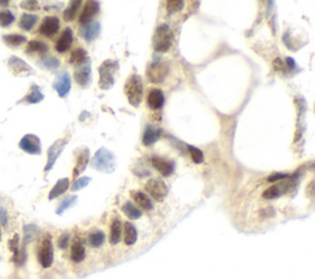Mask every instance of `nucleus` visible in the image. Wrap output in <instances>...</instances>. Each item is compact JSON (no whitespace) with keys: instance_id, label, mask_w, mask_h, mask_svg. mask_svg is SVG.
<instances>
[{"instance_id":"f257e3e1","label":"nucleus","mask_w":315,"mask_h":279,"mask_svg":"<svg viewBox=\"0 0 315 279\" xmlns=\"http://www.w3.org/2000/svg\"><path fill=\"white\" fill-rule=\"evenodd\" d=\"M124 94H126L127 100L129 101L132 106H134V107L140 106L143 98V82L140 75L133 74L126 80Z\"/></svg>"},{"instance_id":"f03ea898","label":"nucleus","mask_w":315,"mask_h":279,"mask_svg":"<svg viewBox=\"0 0 315 279\" xmlns=\"http://www.w3.org/2000/svg\"><path fill=\"white\" fill-rule=\"evenodd\" d=\"M91 166L97 171L110 174L116 169V156L113 155L112 151L107 150L106 148H101L92 158Z\"/></svg>"},{"instance_id":"7ed1b4c3","label":"nucleus","mask_w":315,"mask_h":279,"mask_svg":"<svg viewBox=\"0 0 315 279\" xmlns=\"http://www.w3.org/2000/svg\"><path fill=\"white\" fill-rule=\"evenodd\" d=\"M174 33L168 25H160L158 26L153 37V46L154 49L159 53H165L173 46Z\"/></svg>"},{"instance_id":"20e7f679","label":"nucleus","mask_w":315,"mask_h":279,"mask_svg":"<svg viewBox=\"0 0 315 279\" xmlns=\"http://www.w3.org/2000/svg\"><path fill=\"white\" fill-rule=\"evenodd\" d=\"M53 257H54V252H53L52 237H51V235L47 234L39 244L37 258H38L39 264L43 268H50L53 263Z\"/></svg>"},{"instance_id":"39448f33","label":"nucleus","mask_w":315,"mask_h":279,"mask_svg":"<svg viewBox=\"0 0 315 279\" xmlns=\"http://www.w3.org/2000/svg\"><path fill=\"white\" fill-rule=\"evenodd\" d=\"M118 69V63L116 61H105L100 66L99 73H100V87L103 90H108L115 84V77L113 74Z\"/></svg>"},{"instance_id":"423d86ee","label":"nucleus","mask_w":315,"mask_h":279,"mask_svg":"<svg viewBox=\"0 0 315 279\" xmlns=\"http://www.w3.org/2000/svg\"><path fill=\"white\" fill-rule=\"evenodd\" d=\"M145 191L153 199L161 202L168 196V186L160 179H152L145 183Z\"/></svg>"},{"instance_id":"0eeeda50","label":"nucleus","mask_w":315,"mask_h":279,"mask_svg":"<svg viewBox=\"0 0 315 279\" xmlns=\"http://www.w3.org/2000/svg\"><path fill=\"white\" fill-rule=\"evenodd\" d=\"M90 63H91L90 58H87L80 64L74 66H75V69H74V79L83 87L89 85L90 80H91V66H90Z\"/></svg>"},{"instance_id":"6e6552de","label":"nucleus","mask_w":315,"mask_h":279,"mask_svg":"<svg viewBox=\"0 0 315 279\" xmlns=\"http://www.w3.org/2000/svg\"><path fill=\"white\" fill-rule=\"evenodd\" d=\"M68 140H69L68 137L61 138V139L55 140V142L51 145L50 149H48V151H47V165H46V167H45L46 172H48L50 170H52V167L54 166L57 159L59 158V155H61L62 151H63V149L66 148Z\"/></svg>"},{"instance_id":"1a4fd4ad","label":"nucleus","mask_w":315,"mask_h":279,"mask_svg":"<svg viewBox=\"0 0 315 279\" xmlns=\"http://www.w3.org/2000/svg\"><path fill=\"white\" fill-rule=\"evenodd\" d=\"M8 66L15 77H29V75H32L35 73L34 69L26 62L16 57V55H11L9 58Z\"/></svg>"},{"instance_id":"9d476101","label":"nucleus","mask_w":315,"mask_h":279,"mask_svg":"<svg viewBox=\"0 0 315 279\" xmlns=\"http://www.w3.org/2000/svg\"><path fill=\"white\" fill-rule=\"evenodd\" d=\"M18 147L22 151L27 154H31V155H39L41 151H42V148H41V140H39L38 137H36L35 134H26L21 138L20 143H18Z\"/></svg>"},{"instance_id":"9b49d317","label":"nucleus","mask_w":315,"mask_h":279,"mask_svg":"<svg viewBox=\"0 0 315 279\" xmlns=\"http://www.w3.org/2000/svg\"><path fill=\"white\" fill-rule=\"evenodd\" d=\"M168 66L161 62H154L150 64L147 69V77L149 80L154 84H160L165 80L166 75H168Z\"/></svg>"},{"instance_id":"f8f14e48","label":"nucleus","mask_w":315,"mask_h":279,"mask_svg":"<svg viewBox=\"0 0 315 279\" xmlns=\"http://www.w3.org/2000/svg\"><path fill=\"white\" fill-rule=\"evenodd\" d=\"M53 89L57 91L59 98H66L68 95L71 89L70 75H69L68 71H61L58 74L54 82H53Z\"/></svg>"},{"instance_id":"ddd939ff","label":"nucleus","mask_w":315,"mask_h":279,"mask_svg":"<svg viewBox=\"0 0 315 279\" xmlns=\"http://www.w3.org/2000/svg\"><path fill=\"white\" fill-rule=\"evenodd\" d=\"M59 27H61V21L57 16H47L43 18L38 32L46 37H52L59 31Z\"/></svg>"},{"instance_id":"4468645a","label":"nucleus","mask_w":315,"mask_h":279,"mask_svg":"<svg viewBox=\"0 0 315 279\" xmlns=\"http://www.w3.org/2000/svg\"><path fill=\"white\" fill-rule=\"evenodd\" d=\"M76 154V163L75 166H74L73 170V177L76 179L79 176V174H82L85 169H87L88 164H89V149L85 147L80 148L78 150L75 151Z\"/></svg>"},{"instance_id":"2eb2a0df","label":"nucleus","mask_w":315,"mask_h":279,"mask_svg":"<svg viewBox=\"0 0 315 279\" xmlns=\"http://www.w3.org/2000/svg\"><path fill=\"white\" fill-rule=\"evenodd\" d=\"M152 164L155 170L165 177L170 176L175 171V164H174V161L168 160V159L160 158V156H153Z\"/></svg>"},{"instance_id":"dca6fc26","label":"nucleus","mask_w":315,"mask_h":279,"mask_svg":"<svg viewBox=\"0 0 315 279\" xmlns=\"http://www.w3.org/2000/svg\"><path fill=\"white\" fill-rule=\"evenodd\" d=\"M101 32V25L100 22H90V24L83 25L79 30L80 36L87 41L88 43H91L92 41H95L99 37Z\"/></svg>"},{"instance_id":"f3484780","label":"nucleus","mask_w":315,"mask_h":279,"mask_svg":"<svg viewBox=\"0 0 315 279\" xmlns=\"http://www.w3.org/2000/svg\"><path fill=\"white\" fill-rule=\"evenodd\" d=\"M100 11V4L97 1H88L84 6V10L79 16V22L80 25H87L92 22V18L97 15V13Z\"/></svg>"},{"instance_id":"a211bd4d","label":"nucleus","mask_w":315,"mask_h":279,"mask_svg":"<svg viewBox=\"0 0 315 279\" xmlns=\"http://www.w3.org/2000/svg\"><path fill=\"white\" fill-rule=\"evenodd\" d=\"M85 246H84V241H83L82 237L76 236L74 239L73 244H71V248H70V258L71 261L75 262V263H80V262L84 261L85 258Z\"/></svg>"},{"instance_id":"6ab92c4d","label":"nucleus","mask_w":315,"mask_h":279,"mask_svg":"<svg viewBox=\"0 0 315 279\" xmlns=\"http://www.w3.org/2000/svg\"><path fill=\"white\" fill-rule=\"evenodd\" d=\"M71 43H73V31H71V29L67 27L55 43V50L59 53L67 52L70 48Z\"/></svg>"},{"instance_id":"aec40b11","label":"nucleus","mask_w":315,"mask_h":279,"mask_svg":"<svg viewBox=\"0 0 315 279\" xmlns=\"http://www.w3.org/2000/svg\"><path fill=\"white\" fill-rule=\"evenodd\" d=\"M165 102V98H164V92L160 89H153L148 94L147 98V105L152 110H160Z\"/></svg>"},{"instance_id":"412c9836","label":"nucleus","mask_w":315,"mask_h":279,"mask_svg":"<svg viewBox=\"0 0 315 279\" xmlns=\"http://www.w3.org/2000/svg\"><path fill=\"white\" fill-rule=\"evenodd\" d=\"M131 197L134 202L137 203V206L140 207V209L143 211H152L153 209V202L149 197H148L145 193L140 192V191H132L131 192Z\"/></svg>"},{"instance_id":"4be33fe9","label":"nucleus","mask_w":315,"mask_h":279,"mask_svg":"<svg viewBox=\"0 0 315 279\" xmlns=\"http://www.w3.org/2000/svg\"><path fill=\"white\" fill-rule=\"evenodd\" d=\"M289 187V183L284 184L283 182L279 184H273L271 187H268L265 192L262 193V197L265 199H276V198L281 197L283 193L287 192V188Z\"/></svg>"},{"instance_id":"5701e85b","label":"nucleus","mask_w":315,"mask_h":279,"mask_svg":"<svg viewBox=\"0 0 315 279\" xmlns=\"http://www.w3.org/2000/svg\"><path fill=\"white\" fill-rule=\"evenodd\" d=\"M161 135V129L160 128H155V127L148 124L145 127L144 134H143V144L149 147V145H153L155 142H157Z\"/></svg>"},{"instance_id":"b1692460","label":"nucleus","mask_w":315,"mask_h":279,"mask_svg":"<svg viewBox=\"0 0 315 279\" xmlns=\"http://www.w3.org/2000/svg\"><path fill=\"white\" fill-rule=\"evenodd\" d=\"M45 98V95H43L39 87L37 86L36 84H32V86L30 87V91L27 92V95L22 98L21 101H18L20 102H26V103H31V105H35V103H38Z\"/></svg>"},{"instance_id":"393cba45","label":"nucleus","mask_w":315,"mask_h":279,"mask_svg":"<svg viewBox=\"0 0 315 279\" xmlns=\"http://www.w3.org/2000/svg\"><path fill=\"white\" fill-rule=\"evenodd\" d=\"M122 235V223L120 218H115L111 223V232H110V244L111 245H117L121 240Z\"/></svg>"},{"instance_id":"a878e982","label":"nucleus","mask_w":315,"mask_h":279,"mask_svg":"<svg viewBox=\"0 0 315 279\" xmlns=\"http://www.w3.org/2000/svg\"><path fill=\"white\" fill-rule=\"evenodd\" d=\"M38 21V16L34 15V14H22L21 17H20V21H18V26L20 29L24 30V31H31L35 27V25Z\"/></svg>"},{"instance_id":"bb28decb","label":"nucleus","mask_w":315,"mask_h":279,"mask_svg":"<svg viewBox=\"0 0 315 279\" xmlns=\"http://www.w3.org/2000/svg\"><path fill=\"white\" fill-rule=\"evenodd\" d=\"M25 52L27 54H46L48 52V46L46 45L45 42L42 41H37V40H32L30 41L29 45H27L26 50Z\"/></svg>"},{"instance_id":"cd10ccee","label":"nucleus","mask_w":315,"mask_h":279,"mask_svg":"<svg viewBox=\"0 0 315 279\" xmlns=\"http://www.w3.org/2000/svg\"><path fill=\"white\" fill-rule=\"evenodd\" d=\"M69 188V179H61L59 181L57 182V183L54 184V187L51 190L50 195H48V199L52 200L54 199V198L59 197V196H62L63 193H66V191Z\"/></svg>"},{"instance_id":"c85d7f7f","label":"nucleus","mask_w":315,"mask_h":279,"mask_svg":"<svg viewBox=\"0 0 315 279\" xmlns=\"http://www.w3.org/2000/svg\"><path fill=\"white\" fill-rule=\"evenodd\" d=\"M105 239V232L101 231V230H94V231L90 232L89 236H88V244H89L92 248H99L104 245Z\"/></svg>"},{"instance_id":"c756f323","label":"nucleus","mask_w":315,"mask_h":279,"mask_svg":"<svg viewBox=\"0 0 315 279\" xmlns=\"http://www.w3.org/2000/svg\"><path fill=\"white\" fill-rule=\"evenodd\" d=\"M137 237H138V232L136 227L129 221L124 223V244L127 246L134 245L137 243Z\"/></svg>"},{"instance_id":"7c9ffc66","label":"nucleus","mask_w":315,"mask_h":279,"mask_svg":"<svg viewBox=\"0 0 315 279\" xmlns=\"http://www.w3.org/2000/svg\"><path fill=\"white\" fill-rule=\"evenodd\" d=\"M37 64L41 68L47 69V70H55L58 66H61V62L58 58H55L54 55H42V58L37 62Z\"/></svg>"},{"instance_id":"2f4dec72","label":"nucleus","mask_w":315,"mask_h":279,"mask_svg":"<svg viewBox=\"0 0 315 279\" xmlns=\"http://www.w3.org/2000/svg\"><path fill=\"white\" fill-rule=\"evenodd\" d=\"M26 41V37L20 33H9L3 36V42L5 45H8L9 47H18V46H21Z\"/></svg>"},{"instance_id":"473e14b6","label":"nucleus","mask_w":315,"mask_h":279,"mask_svg":"<svg viewBox=\"0 0 315 279\" xmlns=\"http://www.w3.org/2000/svg\"><path fill=\"white\" fill-rule=\"evenodd\" d=\"M122 212L124 213V215L128 219H132V220H137L142 216V212L140 209H138V207H136L133 203L126 202L122 206Z\"/></svg>"},{"instance_id":"72a5a7b5","label":"nucleus","mask_w":315,"mask_h":279,"mask_svg":"<svg viewBox=\"0 0 315 279\" xmlns=\"http://www.w3.org/2000/svg\"><path fill=\"white\" fill-rule=\"evenodd\" d=\"M80 5H82V1H80V0L71 1V3L69 4L68 8H67L63 13L64 21H67V22L73 21L74 18L76 17V15H78V10H79V8H80Z\"/></svg>"},{"instance_id":"f704fd0d","label":"nucleus","mask_w":315,"mask_h":279,"mask_svg":"<svg viewBox=\"0 0 315 279\" xmlns=\"http://www.w3.org/2000/svg\"><path fill=\"white\" fill-rule=\"evenodd\" d=\"M39 235V229L34 224L25 225L24 227V246L32 243L35 239Z\"/></svg>"},{"instance_id":"c9c22d12","label":"nucleus","mask_w":315,"mask_h":279,"mask_svg":"<svg viewBox=\"0 0 315 279\" xmlns=\"http://www.w3.org/2000/svg\"><path fill=\"white\" fill-rule=\"evenodd\" d=\"M15 22V16L8 9H3L0 10V26L1 27H9Z\"/></svg>"},{"instance_id":"e433bc0d","label":"nucleus","mask_w":315,"mask_h":279,"mask_svg":"<svg viewBox=\"0 0 315 279\" xmlns=\"http://www.w3.org/2000/svg\"><path fill=\"white\" fill-rule=\"evenodd\" d=\"M87 58H88L87 50L83 49V48H76V49H74L73 52H71L69 62H70L71 64H74V66H76V64H80L82 62H84Z\"/></svg>"},{"instance_id":"4c0bfd02","label":"nucleus","mask_w":315,"mask_h":279,"mask_svg":"<svg viewBox=\"0 0 315 279\" xmlns=\"http://www.w3.org/2000/svg\"><path fill=\"white\" fill-rule=\"evenodd\" d=\"M76 199H78V197H76V196H69V197L64 198V199L61 202V204H59V207H58V209H57L58 215H62L64 211H67V209H68L69 207L73 206L74 203L76 202Z\"/></svg>"},{"instance_id":"58836bf2","label":"nucleus","mask_w":315,"mask_h":279,"mask_svg":"<svg viewBox=\"0 0 315 279\" xmlns=\"http://www.w3.org/2000/svg\"><path fill=\"white\" fill-rule=\"evenodd\" d=\"M187 149H189L190 155H191L192 161H193L194 164H201L205 161V155H203L202 150H200V149H197V148L192 147V145H187Z\"/></svg>"},{"instance_id":"ea45409f","label":"nucleus","mask_w":315,"mask_h":279,"mask_svg":"<svg viewBox=\"0 0 315 279\" xmlns=\"http://www.w3.org/2000/svg\"><path fill=\"white\" fill-rule=\"evenodd\" d=\"M185 3L181 0H170L166 3V11L169 14H176L184 9Z\"/></svg>"},{"instance_id":"a19ab883","label":"nucleus","mask_w":315,"mask_h":279,"mask_svg":"<svg viewBox=\"0 0 315 279\" xmlns=\"http://www.w3.org/2000/svg\"><path fill=\"white\" fill-rule=\"evenodd\" d=\"M90 182H91V177H80V179L76 180V181L71 184V191H73V192L80 191L82 188L87 187Z\"/></svg>"},{"instance_id":"79ce46f5","label":"nucleus","mask_w":315,"mask_h":279,"mask_svg":"<svg viewBox=\"0 0 315 279\" xmlns=\"http://www.w3.org/2000/svg\"><path fill=\"white\" fill-rule=\"evenodd\" d=\"M13 261L16 266H22L26 262V248H25V246L20 247L18 252L14 255Z\"/></svg>"},{"instance_id":"37998d69","label":"nucleus","mask_w":315,"mask_h":279,"mask_svg":"<svg viewBox=\"0 0 315 279\" xmlns=\"http://www.w3.org/2000/svg\"><path fill=\"white\" fill-rule=\"evenodd\" d=\"M69 241H70V235H69V232H63V234L59 236V239H58V247L62 248V250H66L69 246Z\"/></svg>"},{"instance_id":"c03bdc74","label":"nucleus","mask_w":315,"mask_h":279,"mask_svg":"<svg viewBox=\"0 0 315 279\" xmlns=\"http://www.w3.org/2000/svg\"><path fill=\"white\" fill-rule=\"evenodd\" d=\"M9 248H10L14 255L18 252V250H20V237H18V234L14 235L13 239L9 241Z\"/></svg>"},{"instance_id":"a18cd8bd","label":"nucleus","mask_w":315,"mask_h":279,"mask_svg":"<svg viewBox=\"0 0 315 279\" xmlns=\"http://www.w3.org/2000/svg\"><path fill=\"white\" fill-rule=\"evenodd\" d=\"M21 8L22 9H26V10H30V11H35V10H38L39 6H38V3L37 1H34V0H27V1H21Z\"/></svg>"},{"instance_id":"49530a36","label":"nucleus","mask_w":315,"mask_h":279,"mask_svg":"<svg viewBox=\"0 0 315 279\" xmlns=\"http://www.w3.org/2000/svg\"><path fill=\"white\" fill-rule=\"evenodd\" d=\"M288 177H289L288 174H272L271 176L267 177V181L268 182H276V181H280V180L288 179Z\"/></svg>"},{"instance_id":"de8ad7c7","label":"nucleus","mask_w":315,"mask_h":279,"mask_svg":"<svg viewBox=\"0 0 315 279\" xmlns=\"http://www.w3.org/2000/svg\"><path fill=\"white\" fill-rule=\"evenodd\" d=\"M8 213H6L5 208H3V207H0V223H1V225L3 227H8Z\"/></svg>"},{"instance_id":"09e8293b","label":"nucleus","mask_w":315,"mask_h":279,"mask_svg":"<svg viewBox=\"0 0 315 279\" xmlns=\"http://www.w3.org/2000/svg\"><path fill=\"white\" fill-rule=\"evenodd\" d=\"M273 68H275L276 70H284V68H286V66H284L283 62H282L281 59L277 58L273 61Z\"/></svg>"},{"instance_id":"8fccbe9b","label":"nucleus","mask_w":315,"mask_h":279,"mask_svg":"<svg viewBox=\"0 0 315 279\" xmlns=\"http://www.w3.org/2000/svg\"><path fill=\"white\" fill-rule=\"evenodd\" d=\"M286 63L288 64V68L289 69H294V68H296V66H297V64H296V62H294L292 58H286Z\"/></svg>"},{"instance_id":"3c124183","label":"nucleus","mask_w":315,"mask_h":279,"mask_svg":"<svg viewBox=\"0 0 315 279\" xmlns=\"http://www.w3.org/2000/svg\"><path fill=\"white\" fill-rule=\"evenodd\" d=\"M9 5V1L8 0H0V6H1V8H3V6H8Z\"/></svg>"},{"instance_id":"603ef678","label":"nucleus","mask_w":315,"mask_h":279,"mask_svg":"<svg viewBox=\"0 0 315 279\" xmlns=\"http://www.w3.org/2000/svg\"><path fill=\"white\" fill-rule=\"evenodd\" d=\"M0 241H1V229H0Z\"/></svg>"}]
</instances>
